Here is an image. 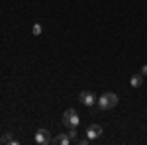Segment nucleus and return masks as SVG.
<instances>
[{
	"label": "nucleus",
	"instance_id": "6e6552de",
	"mask_svg": "<svg viewBox=\"0 0 147 145\" xmlns=\"http://www.w3.org/2000/svg\"><path fill=\"white\" fill-rule=\"evenodd\" d=\"M0 143H10V145H18V139H14L12 137L10 132H6V134L0 135Z\"/></svg>",
	"mask_w": 147,
	"mask_h": 145
},
{
	"label": "nucleus",
	"instance_id": "9d476101",
	"mask_svg": "<svg viewBox=\"0 0 147 145\" xmlns=\"http://www.w3.org/2000/svg\"><path fill=\"white\" fill-rule=\"evenodd\" d=\"M69 135H71V139L75 141V139H77V127H71V129H69Z\"/></svg>",
	"mask_w": 147,
	"mask_h": 145
},
{
	"label": "nucleus",
	"instance_id": "39448f33",
	"mask_svg": "<svg viewBox=\"0 0 147 145\" xmlns=\"http://www.w3.org/2000/svg\"><path fill=\"white\" fill-rule=\"evenodd\" d=\"M102 135V125L100 123H90V125H88V127H86V137H88V139H98V137H100Z\"/></svg>",
	"mask_w": 147,
	"mask_h": 145
},
{
	"label": "nucleus",
	"instance_id": "7ed1b4c3",
	"mask_svg": "<svg viewBox=\"0 0 147 145\" xmlns=\"http://www.w3.org/2000/svg\"><path fill=\"white\" fill-rule=\"evenodd\" d=\"M51 139H53V137H51V134L47 132L45 127H41V129L35 132V143H37V145H49V143H51Z\"/></svg>",
	"mask_w": 147,
	"mask_h": 145
},
{
	"label": "nucleus",
	"instance_id": "1a4fd4ad",
	"mask_svg": "<svg viewBox=\"0 0 147 145\" xmlns=\"http://www.w3.org/2000/svg\"><path fill=\"white\" fill-rule=\"evenodd\" d=\"M32 32H34V35H41V32H43V28H41V24H35L34 28H32Z\"/></svg>",
	"mask_w": 147,
	"mask_h": 145
},
{
	"label": "nucleus",
	"instance_id": "423d86ee",
	"mask_svg": "<svg viewBox=\"0 0 147 145\" xmlns=\"http://www.w3.org/2000/svg\"><path fill=\"white\" fill-rule=\"evenodd\" d=\"M71 141H73V139H71L69 134H59V135H55V137L51 139V143H55V145H69Z\"/></svg>",
	"mask_w": 147,
	"mask_h": 145
},
{
	"label": "nucleus",
	"instance_id": "20e7f679",
	"mask_svg": "<svg viewBox=\"0 0 147 145\" xmlns=\"http://www.w3.org/2000/svg\"><path fill=\"white\" fill-rule=\"evenodd\" d=\"M79 100L82 102L84 106H94L98 98H96V94H94L92 90H82V92L79 94Z\"/></svg>",
	"mask_w": 147,
	"mask_h": 145
},
{
	"label": "nucleus",
	"instance_id": "0eeeda50",
	"mask_svg": "<svg viewBox=\"0 0 147 145\" xmlns=\"http://www.w3.org/2000/svg\"><path fill=\"white\" fill-rule=\"evenodd\" d=\"M129 84L134 86V88H139L141 84H143V75L139 73V75H131L129 77Z\"/></svg>",
	"mask_w": 147,
	"mask_h": 145
},
{
	"label": "nucleus",
	"instance_id": "f8f14e48",
	"mask_svg": "<svg viewBox=\"0 0 147 145\" xmlns=\"http://www.w3.org/2000/svg\"><path fill=\"white\" fill-rule=\"evenodd\" d=\"M139 73H141V75H143V77H147V65H143V67H141V71H139Z\"/></svg>",
	"mask_w": 147,
	"mask_h": 145
},
{
	"label": "nucleus",
	"instance_id": "f03ea898",
	"mask_svg": "<svg viewBox=\"0 0 147 145\" xmlns=\"http://www.w3.org/2000/svg\"><path fill=\"white\" fill-rule=\"evenodd\" d=\"M79 123H80V116L75 108H67V110L63 112V125H65L67 129L79 127Z\"/></svg>",
	"mask_w": 147,
	"mask_h": 145
},
{
	"label": "nucleus",
	"instance_id": "f257e3e1",
	"mask_svg": "<svg viewBox=\"0 0 147 145\" xmlns=\"http://www.w3.org/2000/svg\"><path fill=\"white\" fill-rule=\"evenodd\" d=\"M96 104H98L100 110H112V108L118 106V94L116 92H104V94H100V98L96 100Z\"/></svg>",
	"mask_w": 147,
	"mask_h": 145
},
{
	"label": "nucleus",
	"instance_id": "9b49d317",
	"mask_svg": "<svg viewBox=\"0 0 147 145\" xmlns=\"http://www.w3.org/2000/svg\"><path fill=\"white\" fill-rule=\"evenodd\" d=\"M77 143H79V145H88V143H90V139H88V137H82V139H77Z\"/></svg>",
	"mask_w": 147,
	"mask_h": 145
}]
</instances>
